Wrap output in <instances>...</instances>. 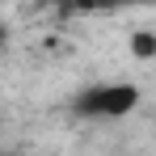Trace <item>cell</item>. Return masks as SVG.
Listing matches in <instances>:
<instances>
[{"mask_svg":"<svg viewBox=\"0 0 156 156\" xmlns=\"http://www.w3.org/2000/svg\"><path fill=\"white\" fill-rule=\"evenodd\" d=\"M131 55L135 59H152L156 55V38L152 34H131Z\"/></svg>","mask_w":156,"mask_h":156,"instance_id":"7a4b0ae2","label":"cell"},{"mask_svg":"<svg viewBox=\"0 0 156 156\" xmlns=\"http://www.w3.org/2000/svg\"><path fill=\"white\" fill-rule=\"evenodd\" d=\"M72 105H76V114H84V118H122V114H131L139 105V89L127 84V80H118V84H93Z\"/></svg>","mask_w":156,"mask_h":156,"instance_id":"6da1fadb","label":"cell"},{"mask_svg":"<svg viewBox=\"0 0 156 156\" xmlns=\"http://www.w3.org/2000/svg\"><path fill=\"white\" fill-rule=\"evenodd\" d=\"M4 38H9V30H4V26H0V47H4Z\"/></svg>","mask_w":156,"mask_h":156,"instance_id":"3957f363","label":"cell"}]
</instances>
